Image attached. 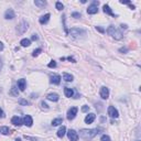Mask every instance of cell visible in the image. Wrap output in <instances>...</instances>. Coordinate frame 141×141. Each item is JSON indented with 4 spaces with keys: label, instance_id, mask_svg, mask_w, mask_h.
<instances>
[{
    "label": "cell",
    "instance_id": "obj_43",
    "mask_svg": "<svg viewBox=\"0 0 141 141\" xmlns=\"http://www.w3.org/2000/svg\"><path fill=\"white\" fill-rule=\"evenodd\" d=\"M15 141H21V140H20V139H19V138H18V139H16Z\"/></svg>",
    "mask_w": 141,
    "mask_h": 141
},
{
    "label": "cell",
    "instance_id": "obj_42",
    "mask_svg": "<svg viewBox=\"0 0 141 141\" xmlns=\"http://www.w3.org/2000/svg\"><path fill=\"white\" fill-rule=\"evenodd\" d=\"M121 29H127V24H121Z\"/></svg>",
    "mask_w": 141,
    "mask_h": 141
},
{
    "label": "cell",
    "instance_id": "obj_38",
    "mask_svg": "<svg viewBox=\"0 0 141 141\" xmlns=\"http://www.w3.org/2000/svg\"><path fill=\"white\" fill-rule=\"evenodd\" d=\"M37 39H39V37H37L36 34H33V35H32V37H31V40H32V41H36Z\"/></svg>",
    "mask_w": 141,
    "mask_h": 141
},
{
    "label": "cell",
    "instance_id": "obj_21",
    "mask_svg": "<svg viewBox=\"0 0 141 141\" xmlns=\"http://www.w3.org/2000/svg\"><path fill=\"white\" fill-rule=\"evenodd\" d=\"M73 75H70V74H68V73H64L63 74V79L65 82H67V83H69V82H73Z\"/></svg>",
    "mask_w": 141,
    "mask_h": 141
},
{
    "label": "cell",
    "instance_id": "obj_18",
    "mask_svg": "<svg viewBox=\"0 0 141 141\" xmlns=\"http://www.w3.org/2000/svg\"><path fill=\"white\" fill-rule=\"evenodd\" d=\"M96 118V115L95 114H88L86 117H85V123L86 124H93L94 120Z\"/></svg>",
    "mask_w": 141,
    "mask_h": 141
},
{
    "label": "cell",
    "instance_id": "obj_36",
    "mask_svg": "<svg viewBox=\"0 0 141 141\" xmlns=\"http://www.w3.org/2000/svg\"><path fill=\"white\" fill-rule=\"evenodd\" d=\"M119 52L120 53H127V52H128V49H127V48H120Z\"/></svg>",
    "mask_w": 141,
    "mask_h": 141
},
{
    "label": "cell",
    "instance_id": "obj_37",
    "mask_svg": "<svg viewBox=\"0 0 141 141\" xmlns=\"http://www.w3.org/2000/svg\"><path fill=\"white\" fill-rule=\"evenodd\" d=\"M4 117H6V114H4V111L0 108V118H4Z\"/></svg>",
    "mask_w": 141,
    "mask_h": 141
},
{
    "label": "cell",
    "instance_id": "obj_5",
    "mask_svg": "<svg viewBox=\"0 0 141 141\" xmlns=\"http://www.w3.org/2000/svg\"><path fill=\"white\" fill-rule=\"evenodd\" d=\"M98 4H99V1H93L91 6H88L87 8L88 15H95V13L98 12Z\"/></svg>",
    "mask_w": 141,
    "mask_h": 141
},
{
    "label": "cell",
    "instance_id": "obj_16",
    "mask_svg": "<svg viewBox=\"0 0 141 141\" xmlns=\"http://www.w3.org/2000/svg\"><path fill=\"white\" fill-rule=\"evenodd\" d=\"M50 17H51L50 13H45L44 16H42V17L39 19V22L41 23V24H46V23L49 22V20H50Z\"/></svg>",
    "mask_w": 141,
    "mask_h": 141
},
{
    "label": "cell",
    "instance_id": "obj_3",
    "mask_svg": "<svg viewBox=\"0 0 141 141\" xmlns=\"http://www.w3.org/2000/svg\"><path fill=\"white\" fill-rule=\"evenodd\" d=\"M69 34L73 37H79L86 34V31L84 29H81V28H72L69 30Z\"/></svg>",
    "mask_w": 141,
    "mask_h": 141
},
{
    "label": "cell",
    "instance_id": "obj_4",
    "mask_svg": "<svg viewBox=\"0 0 141 141\" xmlns=\"http://www.w3.org/2000/svg\"><path fill=\"white\" fill-rule=\"evenodd\" d=\"M28 29H29V23L23 20V21H21L20 23H19V25L17 27V33L19 35H21V34L24 33Z\"/></svg>",
    "mask_w": 141,
    "mask_h": 141
},
{
    "label": "cell",
    "instance_id": "obj_11",
    "mask_svg": "<svg viewBox=\"0 0 141 141\" xmlns=\"http://www.w3.org/2000/svg\"><path fill=\"white\" fill-rule=\"evenodd\" d=\"M17 86L18 88L20 89L21 92H24V89L27 87V81L24 78H21V79H18V83H17Z\"/></svg>",
    "mask_w": 141,
    "mask_h": 141
},
{
    "label": "cell",
    "instance_id": "obj_27",
    "mask_svg": "<svg viewBox=\"0 0 141 141\" xmlns=\"http://www.w3.org/2000/svg\"><path fill=\"white\" fill-rule=\"evenodd\" d=\"M18 102L21 106H28V105H29V101H28L27 99H23V98H20V99L18 100Z\"/></svg>",
    "mask_w": 141,
    "mask_h": 141
},
{
    "label": "cell",
    "instance_id": "obj_30",
    "mask_svg": "<svg viewBox=\"0 0 141 141\" xmlns=\"http://www.w3.org/2000/svg\"><path fill=\"white\" fill-rule=\"evenodd\" d=\"M41 52H42V50H41V49H36V50L33 51V53H32V56H34V57H35V56H37Z\"/></svg>",
    "mask_w": 141,
    "mask_h": 141
},
{
    "label": "cell",
    "instance_id": "obj_32",
    "mask_svg": "<svg viewBox=\"0 0 141 141\" xmlns=\"http://www.w3.org/2000/svg\"><path fill=\"white\" fill-rule=\"evenodd\" d=\"M48 66H49L50 68H54V67H56V62H55V61H51V62L49 63Z\"/></svg>",
    "mask_w": 141,
    "mask_h": 141
},
{
    "label": "cell",
    "instance_id": "obj_12",
    "mask_svg": "<svg viewBox=\"0 0 141 141\" xmlns=\"http://www.w3.org/2000/svg\"><path fill=\"white\" fill-rule=\"evenodd\" d=\"M11 124H13L17 127H20L23 125V119H21L19 116H15V117H12V119H11Z\"/></svg>",
    "mask_w": 141,
    "mask_h": 141
},
{
    "label": "cell",
    "instance_id": "obj_14",
    "mask_svg": "<svg viewBox=\"0 0 141 141\" xmlns=\"http://www.w3.org/2000/svg\"><path fill=\"white\" fill-rule=\"evenodd\" d=\"M23 125H25L27 127H32V125H33V119H32V117L29 115L24 116V118H23Z\"/></svg>",
    "mask_w": 141,
    "mask_h": 141
},
{
    "label": "cell",
    "instance_id": "obj_20",
    "mask_svg": "<svg viewBox=\"0 0 141 141\" xmlns=\"http://www.w3.org/2000/svg\"><path fill=\"white\" fill-rule=\"evenodd\" d=\"M64 94H65V96H66V97L70 98V97H73V95H74V91H73L72 88L65 87L64 88Z\"/></svg>",
    "mask_w": 141,
    "mask_h": 141
},
{
    "label": "cell",
    "instance_id": "obj_25",
    "mask_svg": "<svg viewBox=\"0 0 141 141\" xmlns=\"http://www.w3.org/2000/svg\"><path fill=\"white\" fill-rule=\"evenodd\" d=\"M34 4H35V6H37L39 8H44L46 6V2L45 1H41V0H35Z\"/></svg>",
    "mask_w": 141,
    "mask_h": 141
},
{
    "label": "cell",
    "instance_id": "obj_6",
    "mask_svg": "<svg viewBox=\"0 0 141 141\" xmlns=\"http://www.w3.org/2000/svg\"><path fill=\"white\" fill-rule=\"evenodd\" d=\"M108 115H109L110 118L114 119V118H118L119 112H118V110H117L114 106H109V107H108Z\"/></svg>",
    "mask_w": 141,
    "mask_h": 141
},
{
    "label": "cell",
    "instance_id": "obj_2",
    "mask_svg": "<svg viewBox=\"0 0 141 141\" xmlns=\"http://www.w3.org/2000/svg\"><path fill=\"white\" fill-rule=\"evenodd\" d=\"M107 33L109 34L111 37H114L115 40H121L123 39V33L117 29L116 27H114V25H109L108 27V29H107Z\"/></svg>",
    "mask_w": 141,
    "mask_h": 141
},
{
    "label": "cell",
    "instance_id": "obj_40",
    "mask_svg": "<svg viewBox=\"0 0 141 141\" xmlns=\"http://www.w3.org/2000/svg\"><path fill=\"white\" fill-rule=\"evenodd\" d=\"M3 49H4V45H3L2 42L0 41V51H3Z\"/></svg>",
    "mask_w": 141,
    "mask_h": 141
},
{
    "label": "cell",
    "instance_id": "obj_35",
    "mask_svg": "<svg viewBox=\"0 0 141 141\" xmlns=\"http://www.w3.org/2000/svg\"><path fill=\"white\" fill-rule=\"evenodd\" d=\"M96 30L98 32H100V33H105V29H102L101 27H96Z\"/></svg>",
    "mask_w": 141,
    "mask_h": 141
},
{
    "label": "cell",
    "instance_id": "obj_39",
    "mask_svg": "<svg viewBox=\"0 0 141 141\" xmlns=\"http://www.w3.org/2000/svg\"><path fill=\"white\" fill-rule=\"evenodd\" d=\"M120 3H121V4H129V3H131V2L129 1V0H127V1H124V0H121Z\"/></svg>",
    "mask_w": 141,
    "mask_h": 141
},
{
    "label": "cell",
    "instance_id": "obj_15",
    "mask_svg": "<svg viewBox=\"0 0 141 141\" xmlns=\"http://www.w3.org/2000/svg\"><path fill=\"white\" fill-rule=\"evenodd\" d=\"M46 99L48 100H51V101H59V99H60V96L57 95V94H55V93H51V94H49L48 96H46Z\"/></svg>",
    "mask_w": 141,
    "mask_h": 141
},
{
    "label": "cell",
    "instance_id": "obj_8",
    "mask_svg": "<svg viewBox=\"0 0 141 141\" xmlns=\"http://www.w3.org/2000/svg\"><path fill=\"white\" fill-rule=\"evenodd\" d=\"M67 137H68L69 141H77L78 140V133L75 130L70 129V130H68V132H67Z\"/></svg>",
    "mask_w": 141,
    "mask_h": 141
},
{
    "label": "cell",
    "instance_id": "obj_13",
    "mask_svg": "<svg viewBox=\"0 0 141 141\" xmlns=\"http://www.w3.org/2000/svg\"><path fill=\"white\" fill-rule=\"evenodd\" d=\"M50 82L54 84V85H59V84L61 83V76L59 74H53V75H51V79H50Z\"/></svg>",
    "mask_w": 141,
    "mask_h": 141
},
{
    "label": "cell",
    "instance_id": "obj_26",
    "mask_svg": "<svg viewBox=\"0 0 141 141\" xmlns=\"http://www.w3.org/2000/svg\"><path fill=\"white\" fill-rule=\"evenodd\" d=\"M10 94L12 96H18L19 95V91H18V88L16 86H12L11 89H10Z\"/></svg>",
    "mask_w": 141,
    "mask_h": 141
},
{
    "label": "cell",
    "instance_id": "obj_7",
    "mask_svg": "<svg viewBox=\"0 0 141 141\" xmlns=\"http://www.w3.org/2000/svg\"><path fill=\"white\" fill-rule=\"evenodd\" d=\"M77 111H78L77 107H72V108H70V109L67 111V119H68V120H73L75 117H76Z\"/></svg>",
    "mask_w": 141,
    "mask_h": 141
},
{
    "label": "cell",
    "instance_id": "obj_23",
    "mask_svg": "<svg viewBox=\"0 0 141 141\" xmlns=\"http://www.w3.org/2000/svg\"><path fill=\"white\" fill-rule=\"evenodd\" d=\"M0 132L4 136H8L10 133V129H9V127H6V126H2L1 128H0Z\"/></svg>",
    "mask_w": 141,
    "mask_h": 141
},
{
    "label": "cell",
    "instance_id": "obj_29",
    "mask_svg": "<svg viewBox=\"0 0 141 141\" xmlns=\"http://www.w3.org/2000/svg\"><path fill=\"white\" fill-rule=\"evenodd\" d=\"M100 141H111V139H110V137H109V136L104 134V136H101Z\"/></svg>",
    "mask_w": 141,
    "mask_h": 141
},
{
    "label": "cell",
    "instance_id": "obj_31",
    "mask_svg": "<svg viewBox=\"0 0 141 141\" xmlns=\"http://www.w3.org/2000/svg\"><path fill=\"white\" fill-rule=\"evenodd\" d=\"M41 108L42 109H45V110H48L49 109V106H48V104H46V102H44V101H41Z\"/></svg>",
    "mask_w": 141,
    "mask_h": 141
},
{
    "label": "cell",
    "instance_id": "obj_24",
    "mask_svg": "<svg viewBox=\"0 0 141 141\" xmlns=\"http://www.w3.org/2000/svg\"><path fill=\"white\" fill-rule=\"evenodd\" d=\"M62 123H63V119H62V118H55V119L52 120V126H53V127L60 126Z\"/></svg>",
    "mask_w": 141,
    "mask_h": 141
},
{
    "label": "cell",
    "instance_id": "obj_9",
    "mask_svg": "<svg viewBox=\"0 0 141 141\" xmlns=\"http://www.w3.org/2000/svg\"><path fill=\"white\" fill-rule=\"evenodd\" d=\"M100 97L102 98V99H108V97H109V89H108L106 86H102L100 88Z\"/></svg>",
    "mask_w": 141,
    "mask_h": 141
},
{
    "label": "cell",
    "instance_id": "obj_44",
    "mask_svg": "<svg viewBox=\"0 0 141 141\" xmlns=\"http://www.w3.org/2000/svg\"><path fill=\"white\" fill-rule=\"evenodd\" d=\"M137 141H140V140H137Z\"/></svg>",
    "mask_w": 141,
    "mask_h": 141
},
{
    "label": "cell",
    "instance_id": "obj_28",
    "mask_svg": "<svg viewBox=\"0 0 141 141\" xmlns=\"http://www.w3.org/2000/svg\"><path fill=\"white\" fill-rule=\"evenodd\" d=\"M55 7H56V9H57V10H63V9H64V6H63V3L62 2H60V1H57V2H56L55 3Z\"/></svg>",
    "mask_w": 141,
    "mask_h": 141
},
{
    "label": "cell",
    "instance_id": "obj_22",
    "mask_svg": "<svg viewBox=\"0 0 141 141\" xmlns=\"http://www.w3.org/2000/svg\"><path fill=\"white\" fill-rule=\"evenodd\" d=\"M20 44L23 46V48H28V46L31 45V40H29V39H22L21 42H20Z\"/></svg>",
    "mask_w": 141,
    "mask_h": 141
},
{
    "label": "cell",
    "instance_id": "obj_17",
    "mask_svg": "<svg viewBox=\"0 0 141 141\" xmlns=\"http://www.w3.org/2000/svg\"><path fill=\"white\" fill-rule=\"evenodd\" d=\"M102 10H104V12L106 13V15H109V16H111V17H117V15H115L114 12L111 11V9H110V7L108 6V4H104V7H102Z\"/></svg>",
    "mask_w": 141,
    "mask_h": 141
},
{
    "label": "cell",
    "instance_id": "obj_41",
    "mask_svg": "<svg viewBox=\"0 0 141 141\" xmlns=\"http://www.w3.org/2000/svg\"><path fill=\"white\" fill-rule=\"evenodd\" d=\"M128 6H129V8L131 9V10H134V8H136V7L133 6V4H131V3H129V4H128Z\"/></svg>",
    "mask_w": 141,
    "mask_h": 141
},
{
    "label": "cell",
    "instance_id": "obj_33",
    "mask_svg": "<svg viewBox=\"0 0 141 141\" xmlns=\"http://www.w3.org/2000/svg\"><path fill=\"white\" fill-rule=\"evenodd\" d=\"M72 17L75 18V19H78V18L82 17V15H81L79 12H73V13H72Z\"/></svg>",
    "mask_w": 141,
    "mask_h": 141
},
{
    "label": "cell",
    "instance_id": "obj_34",
    "mask_svg": "<svg viewBox=\"0 0 141 141\" xmlns=\"http://www.w3.org/2000/svg\"><path fill=\"white\" fill-rule=\"evenodd\" d=\"M88 110H89V106H86V105H85V106L82 107V111H83V112H87Z\"/></svg>",
    "mask_w": 141,
    "mask_h": 141
},
{
    "label": "cell",
    "instance_id": "obj_19",
    "mask_svg": "<svg viewBox=\"0 0 141 141\" xmlns=\"http://www.w3.org/2000/svg\"><path fill=\"white\" fill-rule=\"evenodd\" d=\"M65 133H66V128H65V126H62L61 128L57 130V137L59 138H63Z\"/></svg>",
    "mask_w": 141,
    "mask_h": 141
},
{
    "label": "cell",
    "instance_id": "obj_1",
    "mask_svg": "<svg viewBox=\"0 0 141 141\" xmlns=\"http://www.w3.org/2000/svg\"><path fill=\"white\" fill-rule=\"evenodd\" d=\"M99 132H100V129H97V128L96 129H82L79 131L78 137H81L84 140H91L94 137H96Z\"/></svg>",
    "mask_w": 141,
    "mask_h": 141
},
{
    "label": "cell",
    "instance_id": "obj_10",
    "mask_svg": "<svg viewBox=\"0 0 141 141\" xmlns=\"http://www.w3.org/2000/svg\"><path fill=\"white\" fill-rule=\"evenodd\" d=\"M15 18H16V13L12 9L6 10V12H4V19H7V20H12V19H15Z\"/></svg>",
    "mask_w": 141,
    "mask_h": 141
}]
</instances>
